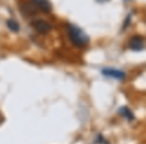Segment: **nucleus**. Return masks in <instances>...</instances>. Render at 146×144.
Here are the masks:
<instances>
[{
    "label": "nucleus",
    "mask_w": 146,
    "mask_h": 144,
    "mask_svg": "<svg viewBox=\"0 0 146 144\" xmlns=\"http://www.w3.org/2000/svg\"><path fill=\"white\" fill-rule=\"evenodd\" d=\"M67 32L71 42L77 47H84L89 42L88 35L80 27L74 24L67 25Z\"/></svg>",
    "instance_id": "1"
},
{
    "label": "nucleus",
    "mask_w": 146,
    "mask_h": 144,
    "mask_svg": "<svg viewBox=\"0 0 146 144\" xmlns=\"http://www.w3.org/2000/svg\"><path fill=\"white\" fill-rule=\"evenodd\" d=\"M102 74L104 76H106V77L114 78V79L118 80H123L125 78V73H124L123 71L113 68H104L102 70Z\"/></svg>",
    "instance_id": "2"
},
{
    "label": "nucleus",
    "mask_w": 146,
    "mask_h": 144,
    "mask_svg": "<svg viewBox=\"0 0 146 144\" xmlns=\"http://www.w3.org/2000/svg\"><path fill=\"white\" fill-rule=\"evenodd\" d=\"M129 48L133 51H141L144 49V38L140 35H135L129 41Z\"/></svg>",
    "instance_id": "3"
},
{
    "label": "nucleus",
    "mask_w": 146,
    "mask_h": 144,
    "mask_svg": "<svg viewBox=\"0 0 146 144\" xmlns=\"http://www.w3.org/2000/svg\"><path fill=\"white\" fill-rule=\"evenodd\" d=\"M33 27L35 28V30L37 32H39L40 34H46L50 31L51 26L47 21L43 20V19H37L33 22Z\"/></svg>",
    "instance_id": "4"
},
{
    "label": "nucleus",
    "mask_w": 146,
    "mask_h": 144,
    "mask_svg": "<svg viewBox=\"0 0 146 144\" xmlns=\"http://www.w3.org/2000/svg\"><path fill=\"white\" fill-rule=\"evenodd\" d=\"M33 6H36L38 9L43 11L44 13H49L52 9L51 3L49 0H31Z\"/></svg>",
    "instance_id": "5"
},
{
    "label": "nucleus",
    "mask_w": 146,
    "mask_h": 144,
    "mask_svg": "<svg viewBox=\"0 0 146 144\" xmlns=\"http://www.w3.org/2000/svg\"><path fill=\"white\" fill-rule=\"evenodd\" d=\"M6 25L8 27L9 30L13 31V32H18L20 30V25L17 21H15L14 19H8L6 21Z\"/></svg>",
    "instance_id": "6"
},
{
    "label": "nucleus",
    "mask_w": 146,
    "mask_h": 144,
    "mask_svg": "<svg viewBox=\"0 0 146 144\" xmlns=\"http://www.w3.org/2000/svg\"><path fill=\"white\" fill-rule=\"evenodd\" d=\"M119 113L121 114L122 116H124L127 120H129V121L134 118V115H133V113H132V111L128 107H126V106H123V107L120 108Z\"/></svg>",
    "instance_id": "7"
},
{
    "label": "nucleus",
    "mask_w": 146,
    "mask_h": 144,
    "mask_svg": "<svg viewBox=\"0 0 146 144\" xmlns=\"http://www.w3.org/2000/svg\"><path fill=\"white\" fill-rule=\"evenodd\" d=\"M99 3H104V2H107V1H109V0H97Z\"/></svg>",
    "instance_id": "8"
}]
</instances>
